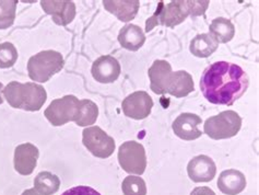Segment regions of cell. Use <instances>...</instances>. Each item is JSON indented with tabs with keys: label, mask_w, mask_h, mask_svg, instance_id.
<instances>
[{
	"label": "cell",
	"mask_w": 259,
	"mask_h": 195,
	"mask_svg": "<svg viewBox=\"0 0 259 195\" xmlns=\"http://www.w3.org/2000/svg\"><path fill=\"white\" fill-rule=\"evenodd\" d=\"M249 78L240 66L217 62L204 69L200 89L210 103L232 105L246 92Z\"/></svg>",
	"instance_id": "1"
},
{
	"label": "cell",
	"mask_w": 259,
	"mask_h": 195,
	"mask_svg": "<svg viewBox=\"0 0 259 195\" xmlns=\"http://www.w3.org/2000/svg\"><path fill=\"white\" fill-rule=\"evenodd\" d=\"M3 95L12 107L30 112L39 111L47 100L44 87L34 83L11 82L4 88Z\"/></svg>",
	"instance_id": "2"
},
{
	"label": "cell",
	"mask_w": 259,
	"mask_h": 195,
	"mask_svg": "<svg viewBox=\"0 0 259 195\" xmlns=\"http://www.w3.org/2000/svg\"><path fill=\"white\" fill-rule=\"evenodd\" d=\"M189 15L193 16V2L176 0L166 5L161 2L154 15L147 20L146 32H150L156 25H166L173 29Z\"/></svg>",
	"instance_id": "3"
},
{
	"label": "cell",
	"mask_w": 259,
	"mask_h": 195,
	"mask_svg": "<svg viewBox=\"0 0 259 195\" xmlns=\"http://www.w3.org/2000/svg\"><path fill=\"white\" fill-rule=\"evenodd\" d=\"M63 55L56 51H43L33 55L28 62L29 77L35 83H46L64 68Z\"/></svg>",
	"instance_id": "4"
},
{
	"label": "cell",
	"mask_w": 259,
	"mask_h": 195,
	"mask_svg": "<svg viewBox=\"0 0 259 195\" xmlns=\"http://www.w3.org/2000/svg\"><path fill=\"white\" fill-rule=\"evenodd\" d=\"M242 127V118L234 111H223L204 122L203 132L215 140L234 137Z\"/></svg>",
	"instance_id": "5"
},
{
	"label": "cell",
	"mask_w": 259,
	"mask_h": 195,
	"mask_svg": "<svg viewBox=\"0 0 259 195\" xmlns=\"http://www.w3.org/2000/svg\"><path fill=\"white\" fill-rule=\"evenodd\" d=\"M80 100L74 96H65L54 100L47 106L44 114L53 126H61L68 122H74L79 115Z\"/></svg>",
	"instance_id": "6"
},
{
	"label": "cell",
	"mask_w": 259,
	"mask_h": 195,
	"mask_svg": "<svg viewBox=\"0 0 259 195\" xmlns=\"http://www.w3.org/2000/svg\"><path fill=\"white\" fill-rule=\"evenodd\" d=\"M117 157L122 170L127 173L141 176L146 171L147 156L145 147L135 140L122 144L118 149Z\"/></svg>",
	"instance_id": "7"
},
{
	"label": "cell",
	"mask_w": 259,
	"mask_h": 195,
	"mask_svg": "<svg viewBox=\"0 0 259 195\" xmlns=\"http://www.w3.org/2000/svg\"><path fill=\"white\" fill-rule=\"evenodd\" d=\"M82 143L93 156L106 159L115 151V140L99 126L87 127L82 132Z\"/></svg>",
	"instance_id": "8"
},
{
	"label": "cell",
	"mask_w": 259,
	"mask_h": 195,
	"mask_svg": "<svg viewBox=\"0 0 259 195\" xmlns=\"http://www.w3.org/2000/svg\"><path fill=\"white\" fill-rule=\"evenodd\" d=\"M121 107L126 116L134 120H144L151 113L153 100L146 91H136L125 98Z\"/></svg>",
	"instance_id": "9"
},
{
	"label": "cell",
	"mask_w": 259,
	"mask_h": 195,
	"mask_svg": "<svg viewBox=\"0 0 259 195\" xmlns=\"http://www.w3.org/2000/svg\"><path fill=\"white\" fill-rule=\"evenodd\" d=\"M40 6L58 25H68L76 17V5L69 0H43Z\"/></svg>",
	"instance_id": "10"
},
{
	"label": "cell",
	"mask_w": 259,
	"mask_h": 195,
	"mask_svg": "<svg viewBox=\"0 0 259 195\" xmlns=\"http://www.w3.org/2000/svg\"><path fill=\"white\" fill-rule=\"evenodd\" d=\"M38 157V148L33 144L25 143L19 145L16 148L15 157H13L16 171L22 176H30L35 170Z\"/></svg>",
	"instance_id": "11"
},
{
	"label": "cell",
	"mask_w": 259,
	"mask_h": 195,
	"mask_svg": "<svg viewBox=\"0 0 259 195\" xmlns=\"http://www.w3.org/2000/svg\"><path fill=\"white\" fill-rule=\"evenodd\" d=\"M91 73L98 83L112 84L120 75V64L111 55L101 56L93 63Z\"/></svg>",
	"instance_id": "12"
},
{
	"label": "cell",
	"mask_w": 259,
	"mask_h": 195,
	"mask_svg": "<svg viewBox=\"0 0 259 195\" xmlns=\"http://www.w3.org/2000/svg\"><path fill=\"white\" fill-rule=\"evenodd\" d=\"M187 173L188 177L196 183L210 182L215 177L217 166L210 157L206 154H200L189 161Z\"/></svg>",
	"instance_id": "13"
},
{
	"label": "cell",
	"mask_w": 259,
	"mask_h": 195,
	"mask_svg": "<svg viewBox=\"0 0 259 195\" xmlns=\"http://www.w3.org/2000/svg\"><path fill=\"white\" fill-rule=\"evenodd\" d=\"M201 118L194 113H182L173 122V131L177 137L184 140H195L202 133L199 129Z\"/></svg>",
	"instance_id": "14"
},
{
	"label": "cell",
	"mask_w": 259,
	"mask_h": 195,
	"mask_svg": "<svg viewBox=\"0 0 259 195\" xmlns=\"http://www.w3.org/2000/svg\"><path fill=\"white\" fill-rule=\"evenodd\" d=\"M172 71V66L166 60H155L148 70L150 88L155 95H165L166 85Z\"/></svg>",
	"instance_id": "15"
},
{
	"label": "cell",
	"mask_w": 259,
	"mask_h": 195,
	"mask_svg": "<svg viewBox=\"0 0 259 195\" xmlns=\"http://www.w3.org/2000/svg\"><path fill=\"white\" fill-rule=\"evenodd\" d=\"M195 90L194 80L190 73L185 70H179L169 75L165 93L176 98H184Z\"/></svg>",
	"instance_id": "16"
},
{
	"label": "cell",
	"mask_w": 259,
	"mask_h": 195,
	"mask_svg": "<svg viewBox=\"0 0 259 195\" xmlns=\"http://www.w3.org/2000/svg\"><path fill=\"white\" fill-rule=\"evenodd\" d=\"M218 187L223 194L237 195L246 187V178L238 170H224L218 179Z\"/></svg>",
	"instance_id": "17"
},
{
	"label": "cell",
	"mask_w": 259,
	"mask_h": 195,
	"mask_svg": "<svg viewBox=\"0 0 259 195\" xmlns=\"http://www.w3.org/2000/svg\"><path fill=\"white\" fill-rule=\"evenodd\" d=\"M104 8L120 21H132L137 16L140 3L138 0H104Z\"/></svg>",
	"instance_id": "18"
},
{
	"label": "cell",
	"mask_w": 259,
	"mask_h": 195,
	"mask_svg": "<svg viewBox=\"0 0 259 195\" xmlns=\"http://www.w3.org/2000/svg\"><path fill=\"white\" fill-rule=\"evenodd\" d=\"M118 42L124 49L136 52L145 44L146 35L140 26L136 24H126L119 31Z\"/></svg>",
	"instance_id": "19"
},
{
	"label": "cell",
	"mask_w": 259,
	"mask_h": 195,
	"mask_svg": "<svg viewBox=\"0 0 259 195\" xmlns=\"http://www.w3.org/2000/svg\"><path fill=\"white\" fill-rule=\"evenodd\" d=\"M218 46H219V43L210 33H202L193 38V41L190 42L189 50L196 57L207 58L218 50Z\"/></svg>",
	"instance_id": "20"
},
{
	"label": "cell",
	"mask_w": 259,
	"mask_h": 195,
	"mask_svg": "<svg viewBox=\"0 0 259 195\" xmlns=\"http://www.w3.org/2000/svg\"><path fill=\"white\" fill-rule=\"evenodd\" d=\"M209 30L210 34L217 40L218 43H228L234 37L235 34L234 24L229 19L221 17L214 19L211 22Z\"/></svg>",
	"instance_id": "21"
},
{
	"label": "cell",
	"mask_w": 259,
	"mask_h": 195,
	"mask_svg": "<svg viewBox=\"0 0 259 195\" xmlns=\"http://www.w3.org/2000/svg\"><path fill=\"white\" fill-rule=\"evenodd\" d=\"M59 187L60 180L56 174H53L52 172L42 171L34 179V189L43 195L55 194Z\"/></svg>",
	"instance_id": "22"
},
{
	"label": "cell",
	"mask_w": 259,
	"mask_h": 195,
	"mask_svg": "<svg viewBox=\"0 0 259 195\" xmlns=\"http://www.w3.org/2000/svg\"><path fill=\"white\" fill-rule=\"evenodd\" d=\"M99 116V107L93 101L83 99L80 100L79 115L76 121L78 126H91L97 122Z\"/></svg>",
	"instance_id": "23"
},
{
	"label": "cell",
	"mask_w": 259,
	"mask_h": 195,
	"mask_svg": "<svg viewBox=\"0 0 259 195\" xmlns=\"http://www.w3.org/2000/svg\"><path fill=\"white\" fill-rule=\"evenodd\" d=\"M17 0H0V30L8 29L15 23Z\"/></svg>",
	"instance_id": "24"
},
{
	"label": "cell",
	"mask_w": 259,
	"mask_h": 195,
	"mask_svg": "<svg viewBox=\"0 0 259 195\" xmlns=\"http://www.w3.org/2000/svg\"><path fill=\"white\" fill-rule=\"evenodd\" d=\"M124 195H147V185L144 179L137 176H128L121 183Z\"/></svg>",
	"instance_id": "25"
},
{
	"label": "cell",
	"mask_w": 259,
	"mask_h": 195,
	"mask_svg": "<svg viewBox=\"0 0 259 195\" xmlns=\"http://www.w3.org/2000/svg\"><path fill=\"white\" fill-rule=\"evenodd\" d=\"M18 59V51L10 42L0 44V68H10Z\"/></svg>",
	"instance_id": "26"
},
{
	"label": "cell",
	"mask_w": 259,
	"mask_h": 195,
	"mask_svg": "<svg viewBox=\"0 0 259 195\" xmlns=\"http://www.w3.org/2000/svg\"><path fill=\"white\" fill-rule=\"evenodd\" d=\"M61 195H101V194L90 186L79 185V186L71 187V189L67 190Z\"/></svg>",
	"instance_id": "27"
},
{
	"label": "cell",
	"mask_w": 259,
	"mask_h": 195,
	"mask_svg": "<svg viewBox=\"0 0 259 195\" xmlns=\"http://www.w3.org/2000/svg\"><path fill=\"white\" fill-rule=\"evenodd\" d=\"M190 195H215V193L208 186H200L195 187Z\"/></svg>",
	"instance_id": "28"
},
{
	"label": "cell",
	"mask_w": 259,
	"mask_h": 195,
	"mask_svg": "<svg viewBox=\"0 0 259 195\" xmlns=\"http://www.w3.org/2000/svg\"><path fill=\"white\" fill-rule=\"evenodd\" d=\"M21 195H43V194H40L35 189H29V190H25Z\"/></svg>",
	"instance_id": "29"
},
{
	"label": "cell",
	"mask_w": 259,
	"mask_h": 195,
	"mask_svg": "<svg viewBox=\"0 0 259 195\" xmlns=\"http://www.w3.org/2000/svg\"><path fill=\"white\" fill-rule=\"evenodd\" d=\"M3 90H4V85L0 83V104L4 103V99H3V96H2Z\"/></svg>",
	"instance_id": "30"
}]
</instances>
